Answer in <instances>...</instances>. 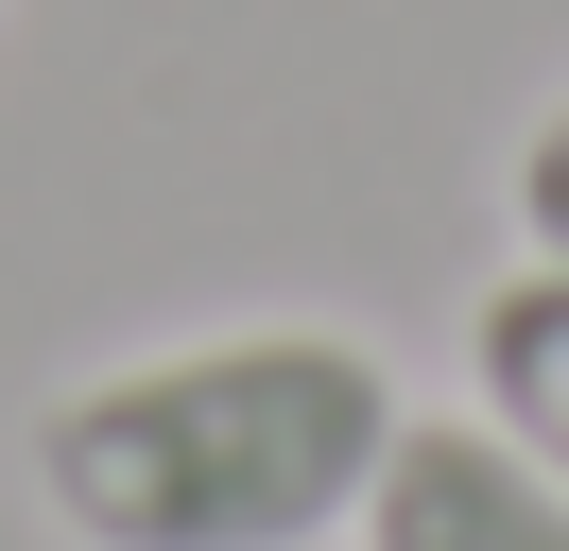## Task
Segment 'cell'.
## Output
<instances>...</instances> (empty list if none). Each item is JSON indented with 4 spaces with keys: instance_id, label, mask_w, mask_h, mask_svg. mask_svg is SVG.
<instances>
[{
    "instance_id": "cell-1",
    "label": "cell",
    "mask_w": 569,
    "mask_h": 551,
    "mask_svg": "<svg viewBox=\"0 0 569 551\" xmlns=\"http://www.w3.org/2000/svg\"><path fill=\"white\" fill-rule=\"evenodd\" d=\"M397 448V379L346 328H208L87 362L36 413V500L70 551H328Z\"/></svg>"
},
{
    "instance_id": "cell-2",
    "label": "cell",
    "mask_w": 569,
    "mask_h": 551,
    "mask_svg": "<svg viewBox=\"0 0 569 551\" xmlns=\"http://www.w3.org/2000/svg\"><path fill=\"white\" fill-rule=\"evenodd\" d=\"M346 551H569V482L500 413H397Z\"/></svg>"
},
{
    "instance_id": "cell-3",
    "label": "cell",
    "mask_w": 569,
    "mask_h": 551,
    "mask_svg": "<svg viewBox=\"0 0 569 551\" xmlns=\"http://www.w3.org/2000/svg\"><path fill=\"white\" fill-rule=\"evenodd\" d=\"M466 379H483V413L569 482V259H518L483 310H466Z\"/></svg>"
},
{
    "instance_id": "cell-4",
    "label": "cell",
    "mask_w": 569,
    "mask_h": 551,
    "mask_svg": "<svg viewBox=\"0 0 569 551\" xmlns=\"http://www.w3.org/2000/svg\"><path fill=\"white\" fill-rule=\"evenodd\" d=\"M500 207H518V259H569V103H535V138L500 156Z\"/></svg>"
}]
</instances>
